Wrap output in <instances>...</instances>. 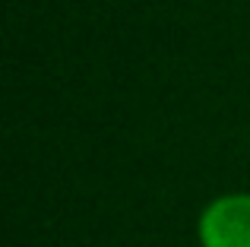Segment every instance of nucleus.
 <instances>
[{"instance_id":"1","label":"nucleus","mask_w":250,"mask_h":247,"mask_svg":"<svg viewBox=\"0 0 250 247\" xmlns=\"http://www.w3.org/2000/svg\"><path fill=\"white\" fill-rule=\"evenodd\" d=\"M203 247H250V193H225L203 209L196 225Z\"/></svg>"}]
</instances>
